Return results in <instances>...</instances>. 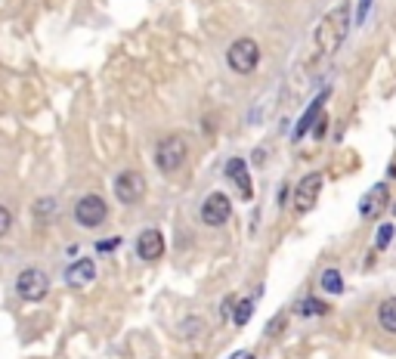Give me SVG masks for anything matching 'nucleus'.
I'll use <instances>...</instances> for the list:
<instances>
[{"label": "nucleus", "mask_w": 396, "mask_h": 359, "mask_svg": "<svg viewBox=\"0 0 396 359\" xmlns=\"http://www.w3.org/2000/svg\"><path fill=\"white\" fill-rule=\"evenodd\" d=\"M387 198H390V189H387V183H375L372 189L362 195V202H359V214L366 217V220H375V217L384 211V204H387Z\"/></svg>", "instance_id": "nucleus-9"}, {"label": "nucleus", "mask_w": 396, "mask_h": 359, "mask_svg": "<svg viewBox=\"0 0 396 359\" xmlns=\"http://www.w3.org/2000/svg\"><path fill=\"white\" fill-rule=\"evenodd\" d=\"M229 214H233V204H229V198L223 195V192H210L208 198H204L201 204V220L208 226H223L229 220Z\"/></svg>", "instance_id": "nucleus-7"}, {"label": "nucleus", "mask_w": 396, "mask_h": 359, "mask_svg": "<svg viewBox=\"0 0 396 359\" xmlns=\"http://www.w3.org/2000/svg\"><path fill=\"white\" fill-rule=\"evenodd\" d=\"M189 149H186V139L180 134H170L164 137L161 143H158L155 149V164L161 168V174H177V170L183 168V161H186Z\"/></svg>", "instance_id": "nucleus-2"}, {"label": "nucleus", "mask_w": 396, "mask_h": 359, "mask_svg": "<svg viewBox=\"0 0 396 359\" xmlns=\"http://www.w3.org/2000/svg\"><path fill=\"white\" fill-rule=\"evenodd\" d=\"M53 211H56V202H53V198H41V202H37V214H53Z\"/></svg>", "instance_id": "nucleus-21"}, {"label": "nucleus", "mask_w": 396, "mask_h": 359, "mask_svg": "<svg viewBox=\"0 0 396 359\" xmlns=\"http://www.w3.org/2000/svg\"><path fill=\"white\" fill-rule=\"evenodd\" d=\"M325 128H328V121H325V118H319L316 128H313V137H325Z\"/></svg>", "instance_id": "nucleus-22"}, {"label": "nucleus", "mask_w": 396, "mask_h": 359, "mask_svg": "<svg viewBox=\"0 0 396 359\" xmlns=\"http://www.w3.org/2000/svg\"><path fill=\"white\" fill-rule=\"evenodd\" d=\"M378 322L387 335H396V297H390V301H384L378 307Z\"/></svg>", "instance_id": "nucleus-14"}, {"label": "nucleus", "mask_w": 396, "mask_h": 359, "mask_svg": "<svg viewBox=\"0 0 396 359\" xmlns=\"http://www.w3.org/2000/svg\"><path fill=\"white\" fill-rule=\"evenodd\" d=\"M297 313H300V316H325L328 313V304L316 301V297H307V301H300Z\"/></svg>", "instance_id": "nucleus-16"}, {"label": "nucleus", "mask_w": 396, "mask_h": 359, "mask_svg": "<svg viewBox=\"0 0 396 359\" xmlns=\"http://www.w3.org/2000/svg\"><path fill=\"white\" fill-rule=\"evenodd\" d=\"M10 226H12V214L3 208V204H0V236H6V232H10Z\"/></svg>", "instance_id": "nucleus-20"}, {"label": "nucleus", "mask_w": 396, "mask_h": 359, "mask_svg": "<svg viewBox=\"0 0 396 359\" xmlns=\"http://www.w3.org/2000/svg\"><path fill=\"white\" fill-rule=\"evenodd\" d=\"M143 192H146V180L136 170H124V174L115 177V198L121 204H136L143 198Z\"/></svg>", "instance_id": "nucleus-5"}, {"label": "nucleus", "mask_w": 396, "mask_h": 359, "mask_svg": "<svg viewBox=\"0 0 396 359\" xmlns=\"http://www.w3.org/2000/svg\"><path fill=\"white\" fill-rule=\"evenodd\" d=\"M375 0H359V6H356V25H362L368 19V10H372Z\"/></svg>", "instance_id": "nucleus-19"}, {"label": "nucleus", "mask_w": 396, "mask_h": 359, "mask_svg": "<svg viewBox=\"0 0 396 359\" xmlns=\"http://www.w3.org/2000/svg\"><path fill=\"white\" fill-rule=\"evenodd\" d=\"M65 279H69V285L71 288H84V285H90L96 279V267H93V261H75L69 270H65Z\"/></svg>", "instance_id": "nucleus-11"}, {"label": "nucleus", "mask_w": 396, "mask_h": 359, "mask_svg": "<svg viewBox=\"0 0 396 359\" xmlns=\"http://www.w3.org/2000/svg\"><path fill=\"white\" fill-rule=\"evenodd\" d=\"M16 291H19V297H25V301H31V304L44 301V297H47V291H50L47 272L37 270V267L22 270V272H19V279H16Z\"/></svg>", "instance_id": "nucleus-4"}, {"label": "nucleus", "mask_w": 396, "mask_h": 359, "mask_svg": "<svg viewBox=\"0 0 396 359\" xmlns=\"http://www.w3.org/2000/svg\"><path fill=\"white\" fill-rule=\"evenodd\" d=\"M229 359H254V353H251V350H239V353H233Z\"/></svg>", "instance_id": "nucleus-24"}, {"label": "nucleus", "mask_w": 396, "mask_h": 359, "mask_svg": "<svg viewBox=\"0 0 396 359\" xmlns=\"http://www.w3.org/2000/svg\"><path fill=\"white\" fill-rule=\"evenodd\" d=\"M390 242H393V226H390V223H384V226L378 229V238H375V248L384 251Z\"/></svg>", "instance_id": "nucleus-18"}, {"label": "nucleus", "mask_w": 396, "mask_h": 359, "mask_svg": "<svg viewBox=\"0 0 396 359\" xmlns=\"http://www.w3.org/2000/svg\"><path fill=\"white\" fill-rule=\"evenodd\" d=\"M136 254L143 261H158L164 254V236L158 229H143L140 238H136Z\"/></svg>", "instance_id": "nucleus-10"}, {"label": "nucleus", "mask_w": 396, "mask_h": 359, "mask_svg": "<svg viewBox=\"0 0 396 359\" xmlns=\"http://www.w3.org/2000/svg\"><path fill=\"white\" fill-rule=\"evenodd\" d=\"M356 22V16H353V3H338L332 12H325L322 16V22L316 25V31H313V44H316V53L319 56H334L338 53V46L347 41V35H350V25Z\"/></svg>", "instance_id": "nucleus-1"}, {"label": "nucleus", "mask_w": 396, "mask_h": 359, "mask_svg": "<svg viewBox=\"0 0 396 359\" xmlns=\"http://www.w3.org/2000/svg\"><path fill=\"white\" fill-rule=\"evenodd\" d=\"M111 248H118V238H109V242H99L96 245V251H111Z\"/></svg>", "instance_id": "nucleus-23"}, {"label": "nucleus", "mask_w": 396, "mask_h": 359, "mask_svg": "<svg viewBox=\"0 0 396 359\" xmlns=\"http://www.w3.org/2000/svg\"><path fill=\"white\" fill-rule=\"evenodd\" d=\"M322 183H325V177H322V174H307L300 183H297V189H294L297 214H307V211L313 208L316 198H319V192H322Z\"/></svg>", "instance_id": "nucleus-6"}, {"label": "nucleus", "mask_w": 396, "mask_h": 359, "mask_svg": "<svg viewBox=\"0 0 396 359\" xmlns=\"http://www.w3.org/2000/svg\"><path fill=\"white\" fill-rule=\"evenodd\" d=\"M319 282H322V288H325L328 295H341V291H344V276H341L338 270H325Z\"/></svg>", "instance_id": "nucleus-15"}, {"label": "nucleus", "mask_w": 396, "mask_h": 359, "mask_svg": "<svg viewBox=\"0 0 396 359\" xmlns=\"http://www.w3.org/2000/svg\"><path fill=\"white\" fill-rule=\"evenodd\" d=\"M251 313H254V301H248V297H245V301H239V304H235V325H248V319H251Z\"/></svg>", "instance_id": "nucleus-17"}, {"label": "nucleus", "mask_w": 396, "mask_h": 359, "mask_svg": "<svg viewBox=\"0 0 396 359\" xmlns=\"http://www.w3.org/2000/svg\"><path fill=\"white\" fill-rule=\"evenodd\" d=\"M226 177L233 180L235 186H239L242 195H245V198L254 195V189H251V177H248V164H245V158H229V161H226Z\"/></svg>", "instance_id": "nucleus-12"}, {"label": "nucleus", "mask_w": 396, "mask_h": 359, "mask_svg": "<svg viewBox=\"0 0 396 359\" xmlns=\"http://www.w3.org/2000/svg\"><path fill=\"white\" fill-rule=\"evenodd\" d=\"M105 217H109V208H105V202L99 195H84L75 204V220L81 226H99Z\"/></svg>", "instance_id": "nucleus-8"}, {"label": "nucleus", "mask_w": 396, "mask_h": 359, "mask_svg": "<svg viewBox=\"0 0 396 359\" xmlns=\"http://www.w3.org/2000/svg\"><path fill=\"white\" fill-rule=\"evenodd\" d=\"M226 62H229V69L239 71V75H251V71L257 69V62H260V46H257L254 37H239V41L226 50Z\"/></svg>", "instance_id": "nucleus-3"}, {"label": "nucleus", "mask_w": 396, "mask_h": 359, "mask_svg": "<svg viewBox=\"0 0 396 359\" xmlns=\"http://www.w3.org/2000/svg\"><path fill=\"white\" fill-rule=\"evenodd\" d=\"M325 96L328 93H322V96H316L313 103H309V109L303 112V118L297 121V128H294V139H303L309 134V128H313L316 121H319V115H322V103H325Z\"/></svg>", "instance_id": "nucleus-13"}]
</instances>
